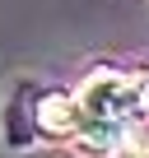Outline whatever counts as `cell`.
Wrapping results in <instances>:
<instances>
[{
	"instance_id": "obj_1",
	"label": "cell",
	"mask_w": 149,
	"mask_h": 158,
	"mask_svg": "<svg viewBox=\"0 0 149 158\" xmlns=\"http://www.w3.org/2000/svg\"><path fill=\"white\" fill-rule=\"evenodd\" d=\"M144 107V79L121 70H98L79 89V139L89 149H112L126 139L130 116Z\"/></svg>"
},
{
	"instance_id": "obj_2",
	"label": "cell",
	"mask_w": 149,
	"mask_h": 158,
	"mask_svg": "<svg viewBox=\"0 0 149 158\" xmlns=\"http://www.w3.org/2000/svg\"><path fill=\"white\" fill-rule=\"evenodd\" d=\"M37 126L47 135H79V98H65V93H51L37 102Z\"/></svg>"
},
{
	"instance_id": "obj_3",
	"label": "cell",
	"mask_w": 149,
	"mask_h": 158,
	"mask_svg": "<svg viewBox=\"0 0 149 158\" xmlns=\"http://www.w3.org/2000/svg\"><path fill=\"white\" fill-rule=\"evenodd\" d=\"M144 102H149V70H144Z\"/></svg>"
},
{
	"instance_id": "obj_4",
	"label": "cell",
	"mask_w": 149,
	"mask_h": 158,
	"mask_svg": "<svg viewBox=\"0 0 149 158\" xmlns=\"http://www.w3.org/2000/svg\"><path fill=\"white\" fill-rule=\"evenodd\" d=\"M130 158H149V149H140V153H130Z\"/></svg>"
}]
</instances>
